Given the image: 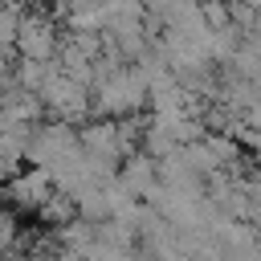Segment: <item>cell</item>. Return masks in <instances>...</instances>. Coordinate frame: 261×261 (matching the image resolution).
Returning <instances> with one entry per match:
<instances>
[{
    "label": "cell",
    "mask_w": 261,
    "mask_h": 261,
    "mask_svg": "<svg viewBox=\"0 0 261 261\" xmlns=\"http://www.w3.org/2000/svg\"><path fill=\"white\" fill-rule=\"evenodd\" d=\"M200 12H204V24H208V29H220V24L232 20L228 0H200Z\"/></svg>",
    "instance_id": "obj_7"
},
{
    "label": "cell",
    "mask_w": 261,
    "mask_h": 261,
    "mask_svg": "<svg viewBox=\"0 0 261 261\" xmlns=\"http://www.w3.org/2000/svg\"><path fill=\"white\" fill-rule=\"evenodd\" d=\"M41 102H45V114H53L61 122L77 126V122L90 118V86L69 77V73H61V69H53L49 82L41 86Z\"/></svg>",
    "instance_id": "obj_2"
},
{
    "label": "cell",
    "mask_w": 261,
    "mask_h": 261,
    "mask_svg": "<svg viewBox=\"0 0 261 261\" xmlns=\"http://www.w3.org/2000/svg\"><path fill=\"white\" fill-rule=\"evenodd\" d=\"M0 208H4V196H0Z\"/></svg>",
    "instance_id": "obj_9"
},
{
    "label": "cell",
    "mask_w": 261,
    "mask_h": 261,
    "mask_svg": "<svg viewBox=\"0 0 261 261\" xmlns=\"http://www.w3.org/2000/svg\"><path fill=\"white\" fill-rule=\"evenodd\" d=\"M118 179L135 192V196H143L155 179H159V159H151L147 151H130V155H122V167H118Z\"/></svg>",
    "instance_id": "obj_5"
},
{
    "label": "cell",
    "mask_w": 261,
    "mask_h": 261,
    "mask_svg": "<svg viewBox=\"0 0 261 261\" xmlns=\"http://www.w3.org/2000/svg\"><path fill=\"white\" fill-rule=\"evenodd\" d=\"M16 237H20V228H16V216L0 208V253H12V249H16Z\"/></svg>",
    "instance_id": "obj_8"
},
{
    "label": "cell",
    "mask_w": 261,
    "mask_h": 261,
    "mask_svg": "<svg viewBox=\"0 0 261 261\" xmlns=\"http://www.w3.org/2000/svg\"><path fill=\"white\" fill-rule=\"evenodd\" d=\"M53 196V179H49V171L45 167H29V171H16L12 179H8V200L16 204V208H24V212H37L45 200Z\"/></svg>",
    "instance_id": "obj_4"
},
{
    "label": "cell",
    "mask_w": 261,
    "mask_h": 261,
    "mask_svg": "<svg viewBox=\"0 0 261 261\" xmlns=\"http://www.w3.org/2000/svg\"><path fill=\"white\" fill-rule=\"evenodd\" d=\"M147 77L122 61L114 65L98 86H90V114H102V118H126V114H139L147 106Z\"/></svg>",
    "instance_id": "obj_1"
},
{
    "label": "cell",
    "mask_w": 261,
    "mask_h": 261,
    "mask_svg": "<svg viewBox=\"0 0 261 261\" xmlns=\"http://www.w3.org/2000/svg\"><path fill=\"white\" fill-rule=\"evenodd\" d=\"M20 0H8V4H0V45L4 49H12L16 45V29H20Z\"/></svg>",
    "instance_id": "obj_6"
},
{
    "label": "cell",
    "mask_w": 261,
    "mask_h": 261,
    "mask_svg": "<svg viewBox=\"0 0 261 261\" xmlns=\"http://www.w3.org/2000/svg\"><path fill=\"white\" fill-rule=\"evenodd\" d=\"M57 16L53 12H41V8H33V12H24L20 16V29H16V53L20 57H37V61H53V53H57V45H61V33H57Z\"/></svg>",
    "instance_id": "obj_3"
}]
</instances>
